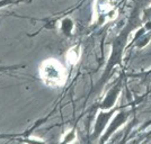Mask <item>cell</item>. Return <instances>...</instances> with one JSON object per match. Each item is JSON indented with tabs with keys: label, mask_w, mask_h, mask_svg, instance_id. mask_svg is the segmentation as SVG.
Listing matches in <instances>:
<instances>
[{
	"label": "cell",
	"mask_w": 151,
	"mask_h": 144,
	"mask_svg": "<svg viewBox=\"0 0 151 144\" xmlns=\"http://www.w3.org/2000/svg\"><path fill=\"white\" fill-rule=\"evenodd\" d=\"M62 64L57 60H46L40 67V75L49 86H61L65 81V75Z\"/></svg>",
	"instance_id": "cell-1"
},
{
	"label": "cell",
	"mask_w": 151,
	"mask_h": 144,
	"mask_svg": "<svg viewBox=\"0 0 151 144\" xmlns=\"http://www.w3.org/2000/svg\"><path fill=\"white\" fill-rule=\"evenodd\" d=\"M80 54H81V49H80V46H73V47H71L69 51H68V53H67V62L71 64V65H75L76 63L78 62L79 60H80Z\"/></svg>",
	"instance_id": "cell-2"
},
{
	"label": "cell",
	"mask_w": 151,
	"mask_h": 144,
	"mask_svg": "<svg viewBox=\"0 0 151 144\" xmlns=\"http://www.w3.org/2000/svg\"><path fill=\"white\" fill-rule=\"evenodd\" d=\"M75 138H76V132L70 131L64 135V138L61 140V142H64V143H71V142L75 141Z\"/></svg>",
	"instance_id": "cell-3"
}]
</instances>
